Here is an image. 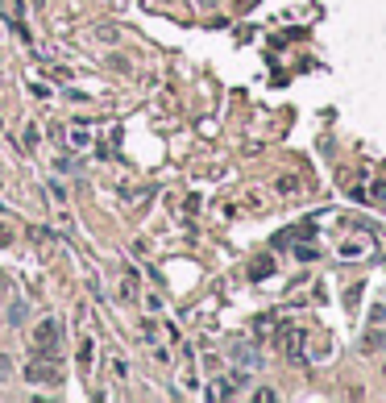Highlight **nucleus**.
I'll use <instances>...</instances> for the list:
<instances>
[{"label": "nucleus", "instance_id": "nucleus-1", "mask_svg": "<svg viewBox=\"0 0 386 403\" xmlns=\"http://www.w3.org/2000/svg\"><path fill=\"white\" fill-rule=\"evenodd\" d=\"M34 350H38V358H58L63 354V324L54 316H46L34 328Z\"/></svg>", "mask_w": 386, "mask_h": 403}, {"label": "nucleus", "instance_id": "nucleus-2", "mask_svg": "<svg viewBox=\"0 0 386 403\" xmlns=\"http://www.w3.org/2000/svg\"><path fill=\"white\" fill-rule=\"evenodd\" d=\"M25 378L38 383V387H58L63 383V366H58V358H34L25 366Z\"/></svg>", "mask_w": 386, "mask_h": 403}, {"label": "nucleus", "instance_id": "nucleus-3", "mask_svg": "<svg viewBox=\"0 0 386 403\" xmlns=\"http://www.w3.org/2000/svg\"><path fill=\"white\" fill-rule=\"evenodd\" d=\"M270 270H274V258H270V254H257L254 262H250V279H266V274H270Z\"/></svg>", "mask_w": 386, "mask_h": 403}, {"label": "nucleus", "instance_id": "nucleus-4", "mask_svg": "<svg viewBox=\"0 0 386 403\" xmlns=\"http://www.w3.org/2000/svg\"><path fill=\"white\" fill-rule=\"evenodd\" d=\"M316 254H320V250H316L311 241H303V245H295V258H300V262H311Z\"/></svg>", "mask_w": 386, "mask_h": 403}, {"label": "nucleus", "instance_id": "nucleus-5", "mask_svg": "<svg viewBox=\"0 0 386 403\" xmlns=\"http://www.w3.org/2000/svg\"><path fill=\"white\" fill-rule=\"evenodd\" d=\"M91 350H96V345H91V341H84V345H79V370H91Z\"/></svg>", "mask_w": 386, "mask_h": 403}, {"label": "nucleus", "instance_id": "nucleus-6", "mask_svg": "<svg viewBox=\"0 0 386 403\" xmlns=\"http://www.w3.org/2000/svg\"><path fill=\"white\" fill-rule=\"evenodd\" d=\"M38 141H42V134H38V125H25V146H30V150H34V146H38Z\"/></svg>", "mask_w": 386, "mask_h": 403}, {"label": "nucleus", "instance_id": "nucleus-7", "mask_svg": "<svg viewBox=\"0 0 386 403\" xmlns=\"http://www.w3.org/2000/svg\"><path fill=\"white\" fill-rule=\"evenodd\" d=\"M8 241H13V237H8V229H0V245H8Z\"/></svg>", "mask_w": 386, "mask_h": 403}]
</instances>
